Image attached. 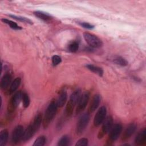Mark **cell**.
Masks as SVG:
<instances>
[{"label":"cell","mask_w":146,"mask_h":146,"mask_svg":"<svg viewBox=\"0 0 146 146\" xmlns=\"http://www.w3.org/2000/svg\"><path fill=\"white\" fill-rule=\"evenodd\" d=\"M42 120L43 119L42 115L38 114L34 119L33 121L25 130L22 140L23 141H26L30 139L39 129Z\"/></svg>","instance_id":"cell-1"},{"label":"cell","mask_w":146,"mask_h":146,"mask_svg":"<svg viewBox=\"0 0 146 146\" xmlns=\"http://www.w3.org/2000/svg\"><path fill=\"white\" fill-rule=\"evenodd\" d=\"M57 108V103L55 100H52L48 104L42 120V124L44 128L48 127L52 121L56 113Z\"/></svg>","instance_id":"cell-2"},{"label":"cell","mask_w":146,"mask_h":146,"mask_svg":"<svg viewBox=\"0 0 146 146\" xmlns=\"http://www.w3.org/2000/svg\"><path fill=\"white\" fill-rule=\"evenodd\" d=\"M81 95L80 89H77L71 95L69 101L66 107V113L67 116H70L72 114L73 110L75 106L77 104L78 100Z\"/></svg>","instance_id":"cell-3"},{"label":"cell","mask_w":146,"mask_h":146,"mask_svg":"<svg viewBox=\"0 0 146 146\" xmlns=\"http://www.w3.org/2000/svg\"><path fill=\"white\" fill-rule=\"evenodd\" d=\"M90 116L89 113H84L79 117L76 124V132L79 135H82L88 124Z\"/></svg>","instance_id":"cell-4"},{"label":"cell","mask_w":146,"mask_h":146,"mask_svg":"<svg viewBox=\"0 0 146 146\" xmlns=\"http://www.w3.org/2000/svg\"><path fill=\"white\" fill-rule=\"evenodd\" d=\"M83 37L87 44L92 47L99 48L103 45L102 40L92 34L85 32L83 33Z\"/></svg>","instance_id":"cell-5"},{"label":"cell","mask_w":146,"mask_h":146,"mask_svg":"<svg viewBox=\"0 0 146 146\" xmlns=\"http://www.w3.org/2000/svg\"><path fill=\"white\" fill-rule=\"evenodd\" d=\"M103 125L101 130L99 131L98 137L99 139H102L105 135L110 132L113 126V118L111 116H108L105 118L103 122Z\"/></svg>","instance_id":"cell-6"},{"label":"cell","mask_w":146,"mask_h":146,"mask_svg":"<svg viewBox=\"0 0 146 146\" xmlns=\"http://www.w3.org/2000/svg\"><path fill=\"white\" fill-rule=\"evenodd\" d=\"M22 94L21 91H18L11 97L8 105V111L9 112H13L18 106L22 99Z\"/></svg>","instance_id":"cell-7"},{"label":"cell","mask_w":146,"mask_h":146,"mask_svg":"<svg viewBox=\"0 0 146 146\" xmlns=\"http://www.w3.org/2000/svg\"><path fill=\"white\" fill-rule=\"evenodd\" d=\"M90 99V93L88 91H86L83 94H81L80 97L77 103L76 108V113H79L82 112L86 107L88 100Z\"/></svg>","instance_id":"cell-8"},{"label":"cell","mask_w":146,"mask_h":146,"mask_svg":"<svg viewBox=\"0 0 146 146\" xmlns=\"http://www.w3.org/2000/svg\"><path fill=\"white\" fill-rule=\"evenodd\" d=\"M107 114V109L105 106H102L97 111L94 119V124L95 126L98 127L100 125L104 120Z\"/></svg>","instance_id":"cell-9"},{"label":"cell","mask_w":146,"mask_h":146,"mask_svg":"<svg viewBox=\"0 0 146 146\" xmlns=\"http://www.w3.org/2000/svg\"><path fill=\"white\" fill-rule=\"evenodd\" d=\"M24 131L25 130L22 125H18L17 127H15L12 133V136H11L12 142L14 144H17L21 140H22Z\"/></svg>","instance_id":"cell-10"},{"label":"cell","mask_w":146,"mask_h":146,"mask_svg":"<svg viewBox=\"0 0 146 146\" xmlns=\"http://www.w3.org/2000/svg\"><path fill=\"white\" fill-rule=\"evenodd\" d=\"M122 131V126L120 124H115L110 131L109 139L111 141L116 140Z\"/></svg>","instance_id":"cell-11"},{"label":"cell","mask_w":146,"mask_h":146,"mask_svg":"<svg viewBox=\"0 0 146 146\" xmlns=\"http://www.w3.org/2000/svg\"><path fill=\"white\" fill-rule=\"evenodd\" d=\"M136 129V125L134 123H131L128 125L127 128L124 132V133L122 136V140H126L130 138L131 136L134 133Z\"/></svg>","instance_id":"cell-12"},{"label":"cell","mask_w":146,"mask_h":146,"mask_svg":"<svg viewBox=\"0 0 146 146\" xmlns=\"http://www.w3.org/2000/svg\"><path fill=\"white\" fill-rule=\"evenodd\" d=\"M100 96L98 94H96L92 97L89 107V111L90 112H94L98 108L100 103Z\"/></svg>","instance_id":"cell-13"},{"label":"cell","mask_w":146,"mask_h":146,"mask_svg":"<svg viewBox=\"0 0 146 146\" xmlns=\"http://www.w3.org/2000/svg\"><path fill=\"white\" fill-rule=\"evenodd\" d=\"M135 144L139 145H144L146 142V129L144 128L140 131L135 139Z\"/></svg>","instance_id":"cell-14"},{"label":"cell","mask_w":146,"mask_h":146,"mask_svg":"<svg viewBox=\"0 0 146 146\" xmlns=\"http://www.w3.org/2000/svg\"><path fill=\"white\" fill-rule=\"evenodd\" d=\"M11 82V76L10 74H5L1 79V87L3 90L6 89Z\"/></svg>","instance_id":"cell-15"},{"label":"cell","mask_w":146,"mask_h":146,"mask_svg":"<svg viewBox=\"0 0 146 146\" xmlns=\"http://www.w3.org/2000/svg\"><path fill=\"white\" fill-rule=\"evenodd\" d=\"M67 94L66 91V90L61 91V92L59 95L58 100L56 102L58 107H63L67 102Z\"/></svg>","instance_id":"cell-16"},{"label":"cell","mask_w":146,"mask_h":146,"mask_svg":"<svg viewBox=\"0 0 146 146\" xmlns=\"http://www.w3.org/2000/svg\"><path fill=\"white\" fill-rule=\"evenodd\" d=\"M34 14L39 19L46 22L50 21L52 18L51 15H50L48 13L43 11H35L34 12Z\"/></svg>","instance_id":"cell-17"},{"label":"cell","mask_w":146,"mask_h":146,"mask_svg":"<svg viewBox=\"0 0 146 146\" xmlns=\"http://www.w3.org/2000/svg\"><path fill=\"white\" fill-rule=\"evenodd\" d=\"M21 83V79L19 77H17L11 82L10 88L9 90V94H12L15 92V91L18 89V87L19 86Z\"/></svg>","instance_id":"cell-18"},{"label":"cell","mask_w":146,"mask_h":146,"mask_svg":"<svg viewBox=\"0 0 146 146\" xmlns=\"http://www.w3.org/2000/svg\"><path fill=\"white\" fill-rule=\"evenodd\" d=\"M86 67L90 70L91 71L98 74L99 76H102L103 75V70L102 68L93 65V64H88L87 65H86Z\"/></svg>","instance_id":"cell-19"},{"label":"cell","mask_w":146,"mask_h":146,"mask_svg":"<svg viewBox=\"0 0 146 146\" xmlns=\"http://www.w3.org/2000/svg\"><path fill=\"white\" fill-rule=\"evenodd\" d=\"M9 133L7 129H3L0 133V146L5 145L8 140Z\"/></svg>","instance_id":"cell-20"},{"label":"cell","mask_w":146,"mask_h":146,"mask_svg":"<svg viewBox=\"0 0 146 146\" xmlns=\"http://www.w3.org/2000/svg\"><path fill=\"white\" fill-rule=\"evenodd\" d=\"M1 21L3 23L8 25L11 29H13L14 30H21L22 29V27L21 26H18L17 23H15V22H13L11 20L3 18V19H1Z\"/></svg>","instance_id":"cell-21"},{"label":"cell","mask_w":146,"mask_h":146,"mask_svg":"<svg viewBox=\"0 0 146 146\" xmlns=\"http://www.w3.org/2000/svg\"><path fill=\"white\" fill-rule=\"evenodd\" d=\"M113 62L117 65L121 66H126L128 65V62L127 60L121 56H116L113 59Z\"/></svg>","instance_id":"cell-22"},{"label":"cell","mask_w":146,"mask_h":146,"mask_svg":"<svg viewBox=\"0 0 146 146\" xmlns=\"http://www.w3.org/2000/svg\"><path fill=\"white\" fill-rule=\"evenodd\" d=\"M9 17H11L12 18H13L15 20L20 21V22H22L26 23H29L30 25L33 24V21L26 17H21V16H17V15H9Z\"/></svg>","instance_id":"cell-23"},{"label":"cell","mask_w":146,"mask_h":146,"mask_svg":"<svg viewBox=\"0 0 146 146\" xmlns=\"http://www.w3.org/2000/svg\"><path fill=\"white\" fill-rule=\"evenodd\" d=\"M46 142V138L44 136H39L33 144V146H43Z\"/></svg>","instance_id":"cell-24"},{"label":"cell","mask_w":146,"mask_h":146,"mask_svg":"<svg viewBox=\"0 0 146 146\" xmlns=\"http://www.w3.org/2000/svg\"><path fill=\"white\" fill-rule=\"evenodd\" d=\"M22 100L23 107L25 108H27L30 105V98L29 96V95L26 92H23Z\"/></svg>","instance_id":"cell-25"},{"label":"cell","mask_w":146,"mask_h":146,"mask_svg":"<svg viewBox=\"0 0 146 146\" xmlns=\"http://www.w3.org/2000/svg\"><path fill=\"white\" fill-rule=\"evenodd\" d=\"M70 143V139L69 137L66 136H63L59 140L58 143V146H66L68 145Z\"/></svg>","instance_id":"cell-26"},{"label":"cell","mask_w":146,"mask_h":146,"mask_svg":"<svg viewBox=\"0 0 146 146\" xmlns=\"http://www.w3.org/2000/svg\"><path fill=\"white\" fill-rule=\"evenodd\" d=\"M79 48V43L77 42H72L68 45V50L72 52H75L78 51Z\"/></svg>","instance_id":"cell-27"},{"label":"cell","mask_w":146,"mask_h":146,"mask_svg":"<svg viewBox=\"0 0 146 146\" xmlns=\"http://www.w3.org/2000/svg\"><path fill=\"white\" fill-rule=\"evenodd\" d=\"M88 144V140L87 138L83 137L80 139L76 143V146H86Z\"/></svg>","instance_id":"cell-28"},{"label":"cell","mask_w":146,"mask_h":146,"mask_svg":"<svg viewBox=\"0 0 146 146\" xmlns=\"http://www.w3.org/2000/svg\"><path fill=\"white\" fill-rule=\"evenodd\" d=\"M51 60H52V63L54 66H56L60 63L62 62V59L60 56L57 55H54L52 56L51 58Z\"/></svg>","instance_id":"cell-29"},{"label":"cell","mask_w":146,"mask_h":146,"mask_svg":"<svg viewBox=\"0 0 146 146\" xmlns=\"http://www.w3.org/2000/svg\"><path fill=\"white\" fill-rule=\"evenodd\" d=\"M82 27L85 28V29H92L94 28L95 26L92 25V24H90L88 22H79L78 23Z\"/></svg>","instance_id":"cell-30"}]
</instances>
